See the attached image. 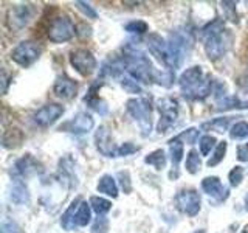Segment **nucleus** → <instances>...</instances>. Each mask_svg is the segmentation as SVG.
I'll return each mask as SVG.
<instances>
[{"instance_id": "nucleus-1", "label": "nucleus", "mask_w": 248, "mask_h": 233, "mask_svg": "<svg viewBox=\"0 0 248 233\" xmlns=\"http://www.w3.org/2000/svg\"><path fill=\"white\" fill-rule=\"evenodd\" d=\"M178 85H180L182 95L192 101L208 98L213 90L211 76L205 75L202 67L197 66L185 70L182 76L178 78Z\"/></svg>"}, {"instance_id": "nucleus-2", "label": "nucleus", "mask_w": 248, "mask_h": 233, "mask_svg": "<svg viewBox=\"0 0 248 233\" xmlns=\"http://www.w3.org/2000/svg\"><path fill=\"white\" fill-rule=\"evenodd\" d=\"M200 37L203 39L205 51L208 54L209 59H220L225 53H227L231 37L225 30L223 23L216 19L213 22H209L208 25H205L200 30Z\"/></svg>"}, {"instance_id": "nucleus-3", "label": "nucleus", "mask_w": 248, "mask_h": 233, "mask_svg": "<svg viewBox=\"0 0 248 233\" xmlns=\"http://www.w3.org/2000/svg\"><path fill=\"white\" fill-rule=\"evenodd\" d=\"M123 66L127 70V73L135 81L152 83L155 80V72L152 68L151 61L147 59L141 51H127L123 59Z\"/></svg>"}, {"instance_id": "nucleus-4", "label": "nucleus", "mask_w": 248, "mask_h": 233, "mask_svg": "<svg viewBox=\"0 0 248 233\" xmlns=\"http://www.w3.org/2000/svg\"><path fill=\"white\" fill-rule=\"evenodd\" d=\"M127 112L134 116V120L138 123L143 135H149L152 131V107L151 103H147L143 98H132L126 103Z\"/></svg>"}, {"instance_id": "nucleus-5", "label": "nucleus", "mask_w": 248, "mask_h": 233, "mask_svg": "<svg viewBox=\"0 0 248 233\" xmlns=\"http://www.w3.org/2000/svg\"><path fill=\"white\" fill-rule=\"evenodd\" d=\"M191 47V39L188 34L175 31L169 36L168 39V50H169V58H170V68L175 70L183 64L185 54Z\"/></svg>"}, {"instance_id": "nucleus-6", "label": "nucleus", "mask_w": 248, "mask_h": 233, "mask_svg": "<svg viewBox=\"0 0 248 233\" xmlns=\"http://www.w3.org/2000/svg\"><path fill=\"white\" fill-rule=\"evenodd\" d=\"M76 33L75 23L72 19L67 17V16H59V17H54L50 22L48 27V39L54 44L59 42H67L70 41Z\"/></svg>"}, {"instance_id": "nucleus-7", "label": "nucleus", "mask_w": 248, "mask_h": 233, "mask_svg": "<svg viewBox=\"0 0 248 233\" xmlns=\"http://www.w3.org/2000/svg\"><path fill=\"white\" fill-rule=\"evenodd\" d=\"M158 112H160V123H158V132L163 134L166 132L169 128H172L177 123L178 118V103L177 100L170 98V97H165L158 101Z\"/></svg>"}, {"instance_id": "nucleus-8", "label": "nucleus", "mask_w": 248, "mask_h": 233, "mask_svg": "<svg viewBox=\"0 0 248 233\" xmlns=\"http://www.w3.org/2000/svg\"><path fill=\"white\" fill-rule=\"evenodd\" d=\"M41 53H42V49L36 42L23 41L11 51V59L20 67H30L33 62L39 59Z\"/></svg>"}, {"instance_id": "nucleus-9", "label": "nucleus", "mask_w": 248, "mask_h": 233, "mask_svg": "<svg viewBox=\"0 0 248 233\" xmlns=\"http://www.w3.org/2000/svg\"><path fill=\"white\" fill-rule=\"evenodd\" d=\"M70 64L75 67L78 73H81L82 76H89L96 70L98 62L90 50L78 49L70 53Z\"/></svg>"}, {"instance_id": "nucleus-10", "label": "nucleus", "mask_w": 248, "mask_h": 233, "mask_svg": "<svg viewBox=\"0 0 248 233\" xmlns=\"http://www.w3.org/2000/svg\"><path fill=\"white\" fill-rule=\"evenodd\" d=\"M177 207L180 212H183L188 216H196L200 212V196L196 190H182L175 196Z\"/></svg>"}, {"instance_id": "nucleus-11", "label": "nucleus", "mask_w": 248, "mask_h": 233, "mask_svg": "<svg viewBox=\"0 0 248 233\" xmlns=\"http://www.w3.org/2000/svg\"><path fill=\"white\" fill-rule=\"evenodd\" d=\"M147 49L155 56L160 64L166 67V70H172L170 68V58H169V50H168V42L158 34H149L147 39Z\"/></svg>"}, {"instance_id": "nucleus-12", "label": "nucleus", "mask_w": 248, "mask_h": 233, "mask_svg": "<svg viewBox=\"0 0 248 233\" xmlns=\"http://www.w3.org/2000/svg\"><path fill=\"white\" fill-rule=\"evenodd\" d=\"M62 114H64V107L61 104L56 103L45 104L34 114V123L42 128L51 126L54 121H58V118H61Z\"/></svg>"}, {"instance_id": "nucleus-13", "label": "nucleus", "mask_w": 248, "mask_h": 233, "mask_svg": "<svg viewBox=\"0 0 248 233\" xmlns=\"http://www.w3.org/2000/svg\"><path fill=\"white\" fill-rule=\"evenodd\" d=\"M14 174L19 176V177H31V176H37V174H42L44 166L42 163L36 160L33 155H23L22 159H19L17 162L14 163Z\"/></svg>"}, {"instance_id": "nucleus-14", "label": "nucleus", "mask_w": 248, "mask_h": 233, "mask_svg": "<svg viewBox=\"0 0 248 233\" xmlns=\"http://www.w3.org/2000/svg\"><path fill=\"white\" fill-rule=\"evenodd\" d=\"M33 10L31 5H17L8 11V25L11 30H20L30 22Z\"/></svg>"}, {"instance_id": "nucleus-15", "label": "nucleus", "mask_w": 248, "mask_h": 233, "mask_svg": "<svg viewBox=\"0 0 248 233\" xmlns=\"http://www.w3.org/2000/svg\"><path fill=\"white\" fill-rule=\"evenodd\" d=\"M53 92L54 95L58 98H62V100H72L76 97V92H78V84L75 80L72 78H68L67 75H61L56 78V81H54V85H53Z\"/></svg>"}, {"instance_id": "nucleus-16", "label": "nucleus", "mask_w": 248, "mask_h": 233, "mask_svg": "<svg viewBox=\"0 0 248 233\" xmlns=\"http://www.w3.org/2000/svg\"><path fill=\"white\" fill-rule=\"evenodd\" d=\"M95 143L98 151L107 155V157H116V148L113 145V140L110 135V131H108L107 126H99L96 134H95Z\"/></svg>"}, {"instance_id": "nucleus-17", "label": "nucleus", "mask_w": 248, "mask_h": 233, "mask_svg": "<svg viewBox=\"0 0 248 233\" xmlns=\"http://www.w3.org/2000/svg\"><path fill=\"white\" fill-rule=\"evenodd\" d=\"M202 190H203L208 196L214 198L219 202H222L228 198V188H225L220 182V179L216 177V176L205 177L203 181H202Z\"/></svg>"}, {"instance_id": "nucleus-18", "label": "nucleus", "mask_w": 248, "mask_h": 233, "mask_svg": "<svg viewBox=\"0 0 248 233\" xmlns=\"http://www.w3.org/2000/svg\"><path fill=\"white\" fill-rule=\"evenodd\" d=\"M59 179H61V183H65L67 188L70 190H73L78 185L75 168H73V160L70 155H65L64 159L59 160Z\"/></svg>"}, {"instance_id": "nucleus-19", "label": "nucleus", "mask_w": 248, "mask_h": 233, "mask_svg": "<svg viewBox=\"0 0 248 233\" xmlns=\"http://www.w3.org/2000/svg\"><path fill=\"white\" fill-rule=\"evenodd\" d=\"M93 126H95V121H93L92 115L87 112H79L73 116L72 121L67 123L65 128H68V131L73 132V134H85Z\"/></svg>"}, {"instance_id": "nucleus-20", "label": "nucleus", "mask_w": 248, "mask_h": 233, "mask_svg": "<svg viewBox=\"0 0 248 233\" xmlns=\"http://www.w3.org/2000/svg\"><path fill=\"white\" fill-rule=\"evenodd\" d=\"M81 198H76L72 204H70V207L65 210V213L62 215V219H61V225L64 227L65 230H73L76 227V212H78V207H79L81 204Z\"/></svg>"}, {"instance_id": "nucleus-21", "label": "nucleus", "mask_w": 248, "mask_h": 233, "mask_svg": "<svg viewBox=\"0 0 248 233\" xmlns=\"http://www.w3.org/2000/svg\"><path fill=\"white\" fill-rule=\"evenodd\" d=\"M98 191L99 193H104L107 194V196H110V198H118V185H116L115 182V179L112 176H103L99 179V182H98Z\"/></svg>"}, {"instance_id": "nucleus-22", "label": "nucleus", "mask_w": 248, "mask_h": 233, "mask_svg": "<svg viewBox=\"0 0 248 233\" xmlns=\"http://www.w3.org/2000/svg\"><path fill=\"white\" fill-rule=\"evenodd\" d=\"M11 199L16 204H27L30 200V193H28V188L25 186V183H22L20 181H17L14 183L13 190H11Z\"/></svg>"}, {"instance_id": "nucleus-23", "label": "nucleus", "mask_w": 248, "mask_h": 233, "mask_svg": "<svg viewBox=\"0 0 248 233\" xmlns=\"http://www.w3.org/2000/svg\"><path fill=\"white\" fill-rule=\"evenodd\" d=\"M169 148H170V160H172V168L178 169V163H180L182 157H183V143L178 140L177 137H174L172 140H169Z\"/></svg>"}, {"instance_id": "nucleus-24", "label": "nucleus", "mask_w": 248, "mask_h": 233, "mask_svg": "<svg viewBox=\"0 0 248 233\" xmlns=\"http://www.w3.org/2000/svg\"><path fill=\"white\" fill-rule=\"evenodd\" d=\"M231 109H248V101H242L236 97H225L219 101L217 111H231Z\"/></svg>"}, {"instance_id": "nucleus-25", "label": "nucleus", "mask_w": 248, "mask_h": 233, "mask_svg": "<svg viewBox=\"0 0 248 233\" xmlns=\"http://www.w3.org/2000/svg\"><path fill=\"white\" fill-rule=\"evenodd\" d=\"M92 219V212H90V204H87L85 200H82L76 212V225L78 227H85Z\"/></svg>"}, {"instance_id": "nucleus-26", "label": "nucleus", "mask_w": 248, "mask_h": 233, "mask_svg": "<svg viewBox=\"0 0 248 233\" xmlns=\"http://www.w3.org/2000/svg\"><path fill=\"white\" fill-rule=\"evenodd\" d=\"M22 140H23L22 131L16 129V128L6 131L5 134H3V137H2V142H3L5 148H16V146H19L22 143Z\"/></svg>"}, {"instance_id": "nucleus-27", "label": "nucleus", "mask_w": 248, "mask_h": 233, "mask_svg": "<svg viewBox=\"0 0 248 233\" xmlns=\"http://www.w3.org/2000/svg\"><path fill=\"white\" fill-rule=\"evenodd\" d=\"M146 163H149V165H152L155 169H163L166 166V154L163 150H155L154 152L147 154L146 159H144Z\"/></svg>"}, {"instance_id": "nucleus-28", "label": "nucleus", "mask_w": 248, "mask_h": 233, "mask_svg": "<svg viewBox=\"0 0 248 233\" xmlns=\"http://www.w3.org/2000/svg\"><path fill=\"white\" fill-rule=\"evenodd\" d=\"M90 207L93 208V212H95L98 216H103L106 215L108 210L112 208V202L110 200H107L104 198H98V196H93L90 198Z\"/></svg>"}, {"instance_id": "nucleus-29", "label": "nucleus", "mask_w": 248, "mask_h": 233, "mask_svg": "<svg viewBox=\"0 0 248 233\" xmlns=\"http://www.w3.org/2000/svg\"><path fill=\"white\" fill-rule=\"evenodd\" d=\"M231 118H232V116H219V118H214L213 121H209V123H203V124H202V128H203V129L211 128V129H214L217 132H225L230 126Z\"/></svg>"}, {"instance_id": "nucleus-30", "label": "nucleus", "mask_w": 248, "mask_h": 233, "mask_svg": "<svg viewBox=\"0 0 248 233\" xmlns=\"http://www.w3.org/2000/svg\"><path fill=\"white\" fill-rule=\"evenodd\" d=\"M200 166H202V162L199 157V152L191 150L188 155H186V171L191 174H197L200 171Z\"/></svg>"}, {"instance_id": "nucleus-31", "label": "nucleus", "mask_w": 248, "mask_h": 233, "mask_svg": "<svg viewBox=\"0 0 248 233\" xmlns=\"http://www.w3.org/2000/svg\"><path fill=\"white\" fill-rule=\"evenodd\" d=\"M227 142L225 140H222V142H219V145H217L216 148V151L214 154L211 155V159L208 160V166H216V165H219V163L223 160L225 157V152H227Z\"/></svg>"}, {"instance_id": "nucleus-32", "label": "nucleus", "mask_w": 248, "mask_h": 233, "mask_svg": "<svg viewBox=\"0 0 248 233\" xmlns=\"http://www.w3.org/2000/svg\"><path fill=\"white\" fill-rule=\"evenodd\" d=\"M230 137L232 140H244L248 137V123L247 121H239L230 131Z\"/></svg>"}, {"instance_id": "nucleus-33", "label": "nucleus", "mask_w": 248, "mask_h": 233, "mask_svg": "<svg viewBox=\"0 0 248 233\" xmlns=\"http://www.w3.org/2000/svg\"><path fill=\"white\" fill-rule=\"evenodd\" d=\"M124 30L127 33H135V34H144L147 30H149V25L144 20H132L129 23H126Z\"/></svg>"}, {"instance_id": "nucleus-34", "label": "nucleus", "mask_w": 248, "mask_h": 233, "mask_svg": "<svg viewBox=\"0 0 248 233\" xmlns=\"http://www.w3.org/2000/svg\"><path fill=\"white\" fill-rule=\"evenodd\" d=\"M177 138L180 140V142H183V143L194 145V143L197 142V138H199V129H196V128H189V129L183 131L180 135H177Z\"/></svg>"}, {"instance_id": "nucleus-35", "label": "nucleus", "mask_w": 248, "mask_h": 233, "mask_svg": "<svg viewBox=\"0 0 248 233\" xmlns=\"http://www.w3.org/2000/svg\"><path fill=\"white\" fill-rule=\"evenodd\" d=\"M121 85H123V89L126 90L127 93H140V92H141L140 84L132 76H124L123 80H121Z\"/></svg>"}, {"instance_id": "nucleus-36", "label": "nucleus", "mask_w": 248, "mask_h": 233, "mask_svg": "<svg viewBox=\"0 0 248 233\" xmlns=\"http://www.w3.org/2000/svg\"><path fill=\"white\" fill-rule=\"evenodd\" d=\"M228 179H230V185L231 186H239L240 182H242V179H244V168L242 166H234L230 171Z\"/></svg>"}, {"instance_id": "nucleus-37", "label": "nucleus", "mask_w": 248, "mask_h": 233, "mask_svg": "<svg viewBox=\"0 0 248 233\" xmlns=\"http://www.w3.org/2000/svg\"><path fill=\"white\" fill-rule=\"evenodd\" d=\"M216 143V138L213 135H203L200 138V152L202 155H208L211 152V150L214 148Z\"/></svg>"}, {"instance_id": "nucleus-38", "label": "nucleus", "mask_w": 248, "mask_h": 233, "mask_svg": "<svg viewBox=\"0 0 248 233\" xmlns=\"http://www.w3.org/2000/svg\"><path fill=\"white\" fill-rule=\"evenodd\" d=\"M154 81H157L160 85H165V87H169L170 84H172L174 81V75H172V70H165L161 75L158 73H155V80Z\"/></svg>"}, {"instance_id": "nucleus-39", "label": "nucleus", "mask_w": 248, "mask_h": 233, "mask_svg": "<svg viewBox=\"0 0 248 233\" xmlns=\"http://www.w3.org/2000/svg\"><path fill=\"white\" fill-rule=\"evenodd\" d=\"M92 233H107L108 232V221L104 216H99L92 225Z\"/></svg>"}, {"instance_id": "nucleus-40", "label": "nucleus", "mask_w": 248, "mask_h": 233, "mask_svg": "<svg viewBox=\"0 0 248 233\" xmlns=\"http://www.w3.org/2000/svg\"><path fill=\"white\" fill-rule=\"evenodd\" d=\"M222 8L225 11L227 19L231 22H237V14H236V2H222Z\"/></svg>"}, {"instance_id": "nucleus-41", "label": "nucleus", "mask_w": 248, "mask_h": 233, "mask_svg": "<svg viewBox=\"0 0 248 233\" xmlns=\"http://www.w3.org/2000/svg\"><path fill=\"white\" fill-rule=\"evenodd\" d=\"M140 150L138 146L132 145V143H124L120 148H116V157H126V155L134 154Z\"/></svg>"}, {"instance_id": "nucleus-42", "label": "nucleus", "mask_w": 248, "mask_h": 233, "mask_svg": "<svg viewBox=\"0 0 248 233\" xmlns=\"http://www.w3.org/2000/svg\"><path fill=\"white\" fill-rule=\"evenodd\" d=\"M78 10L82 11L84 16H87L89 19H98V13L93 10V6L90 3H85V2H76Z\"/></svg>"}, {"instance_id": "nucleus-43", "label": "nucleus", "mask_w": 248, "mask_h": 233, "mask_svg": "<svg viewBox=\"0 0 248 233\" xmlns=\"http://www.w3.org/2000/svg\"><path fill=\"white\" fill-rule=\"evenodd\" d=\"M0 233H20L17 224L10 221V219H5L2 222V230H0Z\"/></svg>"}, {"instance_id": "nucleus-44", "label": "nucleus", "mask_w": 248, "mask_h": 233, "mask_svg": "<svg viewBox=\"0 0 248 233\" xmlns=\"http://www.w3.org/2000/svg\"><path fill=\"white\" fill-rule=\"evenodd\" d=\"M118 177H120V181H121V186H123L124 193H130L132 186H130V179H129V173H127V171H120Z\"/></svg>"}, {"instance_id": "nucleus-45", "label": "nucleus", "mask_w": 248, "mask_h": 233, "mask_svg": "<svg viewBox=\"0 0 248 233\" xmlns=\"http://www.w3.org/2000/svg\"><path fill=\"white\" fill-rule=\"evenodd\" d=\"M237 159L240 162H248V143L237 146Z\"/></svg>"}, {"instance_id": "nucleus-46", "label": "nucleus", "mask_w": 248, "mask_h": 233, "mask_svg": "<svg viewBox=\"0 0 248 233\" xmlns=\"http://www.w3.org/2000/svg\"><path fill=\"white\" fill-rule=\"evenodd\" d=\"M8 84H10V76H8L5 70H2V92L3 93H6L8 90Z\"/></svg>"}, {"instance_id": "nucleus-47", "label": "nucleus", "mask_w": 248, "mask_h": 233, "mask_svg": "<svg viewBox=\"0 0 248 233\" xmlns=\"http://www.w3.org/2000/svg\"><path fill=\"white\" fill-rule=\"evenodd\" d=\"M245 207H247V210H248V194L245 196Z\"/></svg>"}, {"instance_id": "nucleus-48", "label": "nucleus", "mask_w": 248, "mask_h": 233, "mask_svg": "<svg viewBox=\"0 0 248 233\" xmlns=\"http://www.w3.org/2000/svg\"><path fill=\"white\" fill-rule=\"evenodd\" d=\"M194 233H205V230H197V232H194Z\"/></svg>"}]
</instances>
